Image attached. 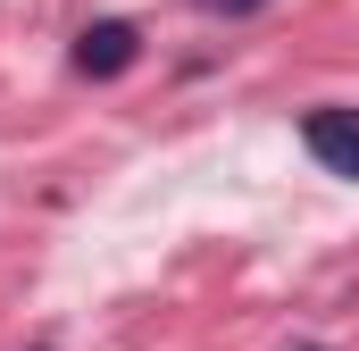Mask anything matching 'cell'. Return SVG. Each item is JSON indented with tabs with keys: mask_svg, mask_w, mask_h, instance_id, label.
<instances>
[{
	"mask_svg": "<svg viewBox=\"0 0 359 351\" xmlns=\"http://www.w3.org/2000/svg\"><path fill=\"white\" fill-rule=\"evenodd\" d=\"M134 59H142V25L134 17H92L84 34H76V76H92V84L126 76Z\"/></svg>",
	"mask_w": 359,
	"mask_h": 351,
	"instance_id": "obj_1",
	"label": "cell"
},
{
	"mask_svg": "<svg viewBox=\"0 0 359 351\" xmlns=\"http://www.w3.org/2000/svg\"><path fill=\"white\" fill-rule=\"evenodd\" d=\"M301 151H309L318 168H334V176H359V109H343V100L309 109V117H301Z\"/></svg>",
	"mask_w": 359,
	"mask_h": 351,
	"instance_id": "obj_2",
	"label": "cell"
},
{
	"mask_svg": "<svg viewBox=\"0 0 359 351\" xmlns=\"http://www.w3.org/2000/svg\"><path fill=\"white\" fill-rule=\"evenodd\" d=\"M201 8H209V17H259L268 0H201Z\"/></svg>",
	"mask_w": 359,
	"mask_h": 351,
	"instance_id": "obj_3",
	"label": "cell"
},
{
	"mask_svg": "<svg viewBox=\"0 0 359 351\" xmlns=\"http://www.w3.org/2000/svg\"><path fill=\"white\" fill-rule=\"evenodd\" d=\"M292 351H326V343H292Z\"/></svg>",
	"mask_w": 359,
	"mask_h": 351,
	"instance_id": "obj_4",
	"label": "cell"
},
{
	"mask_svg": "<svg viewBox=\"0 0 359 351\" xmlns=\"http://www.w3.org/2000/svg\"><path fill=\"white\" fill-rule=\"evenodd\" d=\"M42 351H50V343H42Z\"/></svg>",
	"mask_w": 359,
	"mask_h": 351,
	"instance_id": "obj_5",
	"label": "cell"
}]
</instances>
